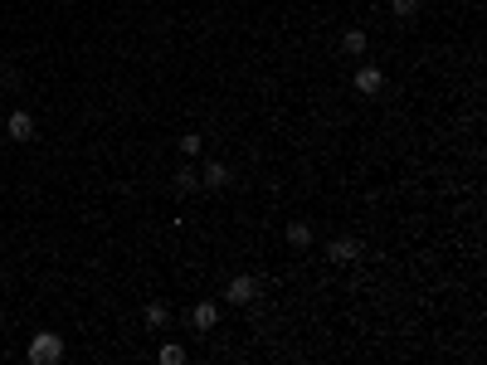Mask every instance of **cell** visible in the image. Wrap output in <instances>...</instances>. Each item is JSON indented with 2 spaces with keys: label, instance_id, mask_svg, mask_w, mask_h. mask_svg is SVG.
Returning <instances> with one entry per match:
<instances>
[{
  "label": "cell",
  "instance_id": "obj_1",
  "mask_svg": "<svg viewBox=\"0 0 487 365\" xmlns=\"http://www.w3.org/2000/svg\"><path fill=\"white\" fill-rule=\"evenodd\" d=\"M64 356V341L54 336V331H39L34 341H29V365H54Z\"/></svg>",
  "mask_w": 487,
  "mask_h": 365
},
{
  "label": "cell",
  "instance_id": "obj_2",
  "mask_svg": "<svg viewBox=\"0 0 487 365\" xmlns=\"http://www.w3.org/2000/svg\"><path fill=\"white\" fill-rule=\"evenodd\" d=\"M254 297H259V277H249V273H239L224 287V302H234V307H244V302H254Z\"/></svg>",
  "mask_w": 487,
  "mask_h": 365
},
{
  "label": "cell",
  "instance_id": "obj_3",
  "mask_svg": "<svg viewBox=\"0 0 487 365\" xmlns=\"http://www.w3.org/2000/svg\"><path fill=\"white\" fill-rule=\"evenodd\" d=\"M191 326L195 331H214V326H219V307H214V302H195Z\"/></svg>",
  "mask_w": 487,
  "mask_h": 365
},
{
  "label": "cell",
  "instance_id": "obj_4",
  "mask_svg": "<svg viewBox=\"0 0 487 365\" xmlns=\"http://www.w3.org/2000/svg\"><path fill=\"white\" fill-rule=\"evenodd\" d=\"M5 127H10V142H29V137H34V117H29V112H10Z\"/></svg>",
  "mask_w": 487,
  "mask_h": 365
},
{
  "label": "cell",
  "instance_id": "obj_5",
  "mask_svg": "<svg viewBox=\"0 0 487 365\" xmlns=\"http://www.w3.org/2000/svg\"><path fill=\"white\" fill-rule=\"evenodd\" d=\"M385 88V74L376 69V64H366L361 74H356V92H380Z\"/></svg>",
  "mask_w": 487,
  "mask_h": 365
},
{
  "label": "cell",
  "instance_id": "obj_6",
  "mask_svg": "<svg viewBox=\"0 0 487 365\" xmlns=\"http://www.w3.org/2000/svg\"><path fill=\"white\" fill-rule=\"evenodd\" d=\"M356 254H361V244H356V239H336V244L327 249V259H331V263H351Z\"/></svg>",
  "mask_w": 487,
  "mask_h": 365
},
{
  "label": "cell",
  "instance_id": "obj_7",
  "mask_svg": "<svg viewBox=\"0 0 487 365\" xmlns=\"http://www.w3.org/2000/svg\"><path fill=\"white\" fill-rule=\"evenodd\" d=\"M200 181L210 185V190H219V185H229V171H224V161H210V166H205V176H200Z\"/></svg>",
  "mask_w": 487,
  "mask_h": 365
},
{
  "label": "cell",
  "instance_id": "obj_8",
  "mask_svg": "<svg viewBox=\"0 0 487 365\" xmlns=\"http://www.w3.org/2000/svg\"><path fill=\"white\" fill-rule=\"evenodd\" d=\"M341 49H346V54H366V34H361V29H346V34H341Z\"/></svg>",
  "mask_w": 487,
  "mask_h": 365
},
{
  "label": "cell",
  "instance_id": "obj_9",
  "mask_svg": "<svg viewBox=\"0 0 487 365\" xmlns=\"http://www.w3.org/2000/svg\"><path fill=\"white\" fill-rule=\"evenodd\" d=\"M288 244H297V249H307V244H312V229H307L302 219H297V224H288Z\"/></svg>",
  "mask_w": 487,
  "mask_h": 365
},
{
  "label": "cell",
  "instance_id": "obj_10",
  "mask_svg": "<svg viewBox=\"0 0 487 365\" xmlns=\"http://www.w3.org/2000/svg\"><path fill=\"white\" fill-rule=\"evenodd\" d=\"M181 361H186V346H176V341L161 346V365H181Z\"/></svg>",
  "mask_w": 487,
  "mask_h": 365
},
{
  "label": "cell",
  "instance_id": "obj_11",
  "mask_svg": "<svg viewBox=\"0 0 487 365\" xmlns=\"http://www.w3.org/2000/svg\"><path fill=\"white\" fill-rule=\"evenodd\" d=\"M181 156H200V132H186V137H181Z\"/></svg>",
  "mask_w": 487,
  "mask_h": 365
},
{
  "label": "cell",
  "instance_id": "obj_12",
  "mask_svg": "<svg viewBox=\"0 0 487 365\" xmlns=\"http://www.w3.org/2000/svg\"><path fill=\"white\" fill-rule=\"evenodd\" d=\"M166 322V307L161 302H146V326H161Z\"/></svg>",
  "mask_w": 487,
  "mask_h": 365
},
{
  "label": "cell",
  "instance_id": "obj_13",
  "mask_svg": "<svg viewBox=\"0 0 487 365\" xmlns=\"http://www.w3.org/2000/svg\"><path fill=\"white\" fill-rule=\"evenodd\" d=\"M195 185H200V176H195L191 166H186V171H181V176H176V190H195Z\"/></svg>",
  "mask_w": 487,
  "mask_h": 365
},
{
  "label": "cell",
  "instance_id": "obj_14",
  "mask_svg": "<svg viewBox=\"0 0 487 365\" xmlns=\"http://www.w3.org/2000/svg\"><path fill=\"white\" fill-rule=\"evenodd\" d=\"M390 10H395V15H414V10H419V0H390Z\"/></svg>",
  "mask_w": 487,
  "mask_h": 365
}]
</instances>
